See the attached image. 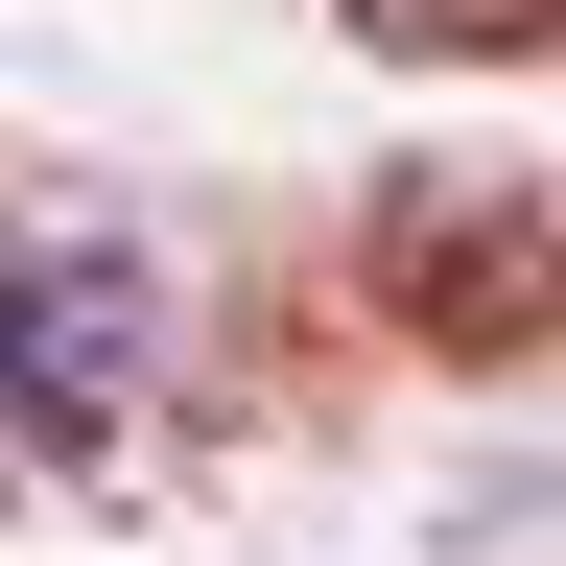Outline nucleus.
Listing matches in <instances>:
<instances>
[{"label": "nucleus", "mask_w": 566, "mask_h": 566, "mask_svg": "<svg viewBox=\"0 0 566 566\" xmlns=\"http://www.w3.org/2000/svg\"><path fill=\"white\" fill-rule=\"evenodd\" d=\"M378 307L424 354H566V166H543V142L401 166L378 189Z\"/></svg>", "instance_id": "obj_1"}, {"label": "nucleus", "mask_w": 566, "mask_h": 566, "mask_svg": "<svg viewBox=\"0 0 566 566\" xmlns=\"http://www.w3.org/2000/svg\"><path fill=\"white\" fill-rule=\"evenodd\" d=\"M142 378H166V283H142V260H24V283H0V401L118 424Z\"/></svg>", "instance_id": "obj_2"}, {"label": "nucleus", "mask_w": 566, "mask_h": 566, "mask_svg": "<svg viewBox=\"0 0 566 566\" xmlns=\"http://www.w3.org/2000/svg\"><path fill=\"white\" fill-rule=\"evenodd\" d=\"M354 48L449 71V48H566V0H354Z\"/></svg>", "instance_id": "obj_3"}]
</instances>
